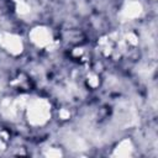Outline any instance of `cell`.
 <instances>
[{"instance_id":"cell-1","label":"cell","mask_w":158,"mask_h":158,"mask_svg":"<svg viewBox=\"0 0 158 158\" xmlns=\"http://www.w3.org/2000/svg\"><path fill=\"white\" fill-rule=\"evenodd\" d=\"M49 116V106L46 101L40 100L31 105L28 109V117L33 123H43Z\"/></svg>"},{"instance_id":"cell-2","label":"cell","mask_w":158,"mask_h":158,"mask_svg":"<svg viewBox=\"0 0 158 158\" xmlns=\"http://www.w3.org/2000/svg\"><path fill=\"white\" fill-rule=\"evenodd\" d=\"M31 36H32L33 41L38 44H46L48 41H51V35L44 28H36Z\"/></svg>"}]
</instances>
